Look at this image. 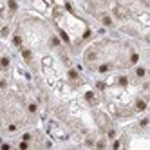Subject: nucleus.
Masks as SVG:
<instances>
[{"label": "nucleus", "instance_id": "nucleus-1", "mask_svg": "<svg viewBox=\"0 0 150 150\" xmlns=\"http://www.w3.org/2000/svg\"><path fill=\"white\" fill-rule=\"evenodd\" d=\"M7 40L38 89L42 103L89 81L49 18L20 11Z\"/></svg>", "mask_w": 150, "mask_h": 150}, {"label": "nucleus", "instance_id": "nucleus-2", "mask_svg": "<svg viewBox=\"0 0 150 150\" xmlns=\"http://www.w3.org/2000/svg\"><path fill=\"white\" fill-rule=\"evenodd\" d=\"M101 109L114 123H128L146 114L148 109V72L146 63L105 78H89Z\"/></svg>", "mask_w": 150, "mask_h": 150}, {"label": "nucleus", "instance_id": "nucleus-3", "mask_svg": "<svg viewBox=\"0 0 150 150\" xmlns=\"http://www.w3.org/2000/svg\"><path fill=\"white\" fill-rule=\"evenodd\" d=\"M76 54L80 69L87 78H105L128 72L145 63V47L114 33L92 36Z\"/></svg>", "mask_w": 150, "mask_h": 150}, {"label": "nucleus", "instance_id": "nucleus-4", "mask_svg": "<svg viewBox=\"0 0 150 150\" xmlns=\"http://www.w3.org/2000/svg\"><path fill=\"white\" fill-rule=\"evenodd\" d=\"M44 120V103L33 80L22 67L0 87V139H13Z\"/></svg>", "mask_w": 150, "mask_h": 150}, {"label": "nucleus", "instance_id": "nucleus-5", "mask_svg": "<svg viewBox=\"0 0 150 150\" xmlns=\"http://www.w3.org/2000/svg\"><path fill=\"white\" fill-rule=\"evenodd\" d=\"M85 16L109 33L134 40L146 49L150 33V0H78Z\"/></svg>", "mask_w": 150, "mask_h": 150}, {"label": "nucleus", "instance_id": "nucleus-6", "mask_svg": "<svg viewBox=\"0 0 150 150\" xmlns=\"http://www.w3.org/2000/svg\"><path fill=\"white\" fill-rule=\"evenodd\" d=\"M22 63L18 62L11 44H7V40L0 38V87L7 85L13 80V76L20 71Z\"/></svg>", "mask_w": 150, "mask_h": 150}, {"label": "nucleus", "instance_id": "nucleus-7", "mask_svg": "<svg viewBox=\"0 0 150 150\" xmlns=\"http://www.w3.org/2000/svg\"><path fill=\"white\" fill-rule=\"evenodd\" d=\"M20 11V0H0V38H9Z\"/></svg>", "mask_w": 150, "mask_h": 150}, {"label": "nucleus", "instance_id": "nucleus-8", "mask_svg": "<svg viewBox=\"0 0 150 150\" xmlns=\"http://www.w3.org/2000/svg\"><path fill=\"white\" fill-rule=\"evenodd\" d=\"M76 2H78V0H76Z\"/></svg>", "mask_w": 150, "mask_h": 150}]
</instances>
